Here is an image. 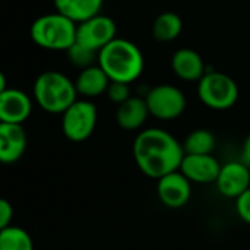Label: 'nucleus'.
<instances>
[{"label": "nucleus", "instance_id": "obj_1", "mask_svg": "<svg viewBox=\"0 0 250 250\" xmlns=\"http://www.w3.org/2000/svg\"><path fill=\"white\" fill-rule=\"evenodd\" d=\"M133 155L136 165L146 177L159 180L178 171L186 153L183 145L167 130L146 128L137 134Z\"/></svg>", "mask_w": 250, "mask_h": 250}, {"label": "nucleus", "instance_id": "obj_2", "mask_svg": "<svg viewBox=\"0 0 250 250\" xmlns=\"http://www.w3.org/2000/svg\"><path fill=\"white\" fill-rule=\"evenodd\" d=\"M99 66L110 83L131 84L145 69V58L140 49L124 39H115L97 55Z\"/></svg>", "mask_w": 250, "mask_h": 250}, {"label": "nucleus", "instance_id": "obj_3", "mask_svg": "<svg viewBox=\"0 0 250 250\" xmlns=\"http://www.w3.org/2000/svg\"><path fill=\"white\" fill-rule=\"evenodd\" d=\"M37 104L47 113H63L74 102H77V88L65 74L58 71H46L40 74L33 88Z\"/></svg>", "mask_w": 250, "mask_h": 250}, {"label": "nucleus", "instance_id": "obj_4", "mask_svg": "<svg viewBox=\"0 0 250 250\" xmlns=\"http://www.w3.org/2000/svg\"><path fill=\"white\" fill-rule=\"evenodd\" d=\"M31 39L47 50H68L77 40V25L59 12L47 14L33 22Z\"/></svg>", "mask_w": 250, "mask_h": 250}, {"label": "nucleus", "instance_id": "obj_5", "mask_svg": "<svg viewBox=\"0 0 250 250\" xmlns=\"http://www.w3.org/2000/svg\"><path fill=\"white\" fill-rule=\"evenodd\" d=\"M197 96L200 102L213 110H227L238 100V87L227 74L218 71H206L197 84Z\"/></svg>", "mask_w": 250, "mask_h": 250}, {"label": "nucleus", "instance_id": "obj_6", "mask_svg": "<svg viewBox=\"0 0 250 250\" xmlns=\"http://www.w3.org/2000/svg\"><path fill=\"white\" fill-rule=\"evenodd\" d=\"M97 124V107L93 102L83 99L74 102L62 113V131L74 143L87 140Z\"/></svg>", "mask_w": 250, "mask_h": 250}, {"label": "nucleus", "instance_id": "obj_7", "mask_svg": "<svg viewBox=\"0 0 250 250\" xmlns=\"http://www.w3.org/2000/svg\"><path fill=\"white\" fill-rule=\"evenodd\" d=\"M149 113L161 121H172L183 115L187 106L184 93L171 84H159L145 96Z\"/></svg>", "mask_w": 250, "mask_h": 250}, {"label": "nucleus", "instance_id": "obj_8", "mask_svg": "<svg viewBox=\"0 0 250 250\" xmlns=\"http://www.w3.org/2000/svg\"><path fill=\"white\" fill-rule=\"evenodd\" d=\"M116 25L109 17L97 15L77 25V43L99 53L116 37Z\"/></svg>", "mask_w": 250, "mask_h": 250}, {"label": "nucleus", "instance_id": "obj_9", "mask_svg": "<svg viewBox=\"0 0 250 250\" xmlns=\"http://www.w3.org/2000/svg\"><path fill=\"white\" fill-rule=\"evenodd\" d=\"M215 186L224 197L237 199L250 188V168L241 161L227 162L221 167Z\"/></svg>", "mask_w": 250, "mask_h": 250}, {"label": "nucleus", "instance_id": "obj_10", "mask_svg": "<svg viewBox=\"0 0 250 250\" xmlns=\"http://www.w3.org/2000/svg\"><path fill=\"white\" fill-rule=\"evenodd\" d=\"M158 197L164 206L171 209L183 208L191 197V183L178 171L158 180Z\"/></svg>", "mask_w": 250, "mask_h": 250}, {"label": "nucleus", "instance_id": "obj_11", "mask_svg": "<svg viewBox=\"0 0 250 250\" xmlns=\"http://www.w3.org/2000/svg\"><path fill=\"white\" fill-rule=\"evenodd\" d=\"M221 164L212 155H184L180 172L196 184H212L221 171Z\"/></svg>", "mask_w": 250, "mask_h": 250}, {"label": "nucleus", "instance_id": "obj_12", "mask_svg": "<svg viewBox=\"0 0 250 250\" xmlns=\"http://www.w3.org/2000/svg\"><path fill=\"white\" fill-rule=\"evenodd\" d=\"M33 112V102L18 88H6L0 94V122L22 125Z\"/></svg>", "mask_w": 250, "mask_h": 250}, {"label": "nucleus", "instance_id": "obj_13", "mask_svg": "<svg viewBox=\"0 0 250 250\" xmlns=\"http://www.w3.org/2000/svg\"><path fill=\"white\" fill-rule=\"evenodd\" d=\"M27 149V134L22 125L0 122V164H15Z\"/></svg>", "mask_w": 250, "mask_h": 250}, {"label": "nucleus", "instance_id": "obj_14", "mask_svg": "<svg viewBox=\"0 0 250 250\" xmlns=\"http://www.w3.org/2000/svg\"><path fill=\"white\" fill-rule=\"evenodd\" d=\"M149 109L145 97L131 96L127 102L118 106L115 119L116 124L125 131H136L140 130L146 124L149 118Z\"/></svg>", "mask_w": 250, "mask_h": 250}, {"label": "nucleus", "instance_id": "obj_15", "mask_svg": "<svg viewBox=\"0 0 250 250\" xmlns=\"http://www.w3.org/2000/svg\"><path fill=\"white\" fill-rule=\"evenodd\" d=\"M171 66L174 74L183 81H200L206 74L205 62L200 55L191 49H180L174 53Z\"/></svg>", "mask_w": 250, "mask_h": 250}, {"label": "nucleus", "instance_id": "obj_16", "mask_svg": "<svg viewBox=\"0 0 250 250\" xmlns=\"http://www.w3.org/2000/svg\"><path fill=\"white\" fill-rule=\"evenodd\" d=\"M109 84L110 80L99 65H93L90 68L81 69L80 75L75 80L77 93L85 97L87 100L93 97H99L103 93H106Z\"/></svg>", "mask_w": 250, "mask_h": 250}, {"label": "nucleus", "instance_id": "obj_17", "mask_svg": "<svg viewBox=\"0 0 250 250\" xmlns=\"http://www.w3.org/2000/svg\"><path fill=\"white\" fill-rule=\"evenodd\" d=\"M103 0H55L59 14L65 15L75 24H81L99 15Z\"/></svg>", "mask_w": 250, "mask_h": 250}, {"label": "nucleus", "instance_id": "obj_18", "mask_svg": "<svg viewBox=\"0 0 250 250\" xmlns=\"http://www.w3.org/2000/svg\"><path fill=\"white\" fill-rule=\"evenodd\" d=\"M181 30H183L181 18L177 14L165 12V14H161L155 20L152 33L158 42L167 43V42L175 40L181 34Z\"/></svg>", "mask_w": 250, "mask_h": 250}, {"label": "nucleus", "instance_id": "obj_19", "mask_svg": "<svg viewBox=\"0 0 250 250\" xmlns=\"http://www.w3.org/2000/svg\"><path fill=\"white\" fill-rule=\"evenodd\" d=\"M216 146V139L213 133L206 128H199L190 133L184 143L183 149L186 155H212Z\"/></svg>", "mask_w": 250, "mask_h": 250}, {"label": "nucleus", "instance_id": "obj_20", "mask_svg": "<svg viewBox=\"0 0 250 250\" xmlns=\"http://www.w3.org/2000/svg\"><path fill=\"white\" fill-rule=\"evenodd\" d=\"M0 250H34V241L24 228L11 225L0 231Z\"/></svg>", "mask_w": 250, "mask_h": 250}, {"label": "nucleus", "instance_id": "obj_21", "mask_svg": "<svg viewBox=\"0 0 250 250\" xmlns=\"http://www.w3.org/2000/svg\"><path fill=\"white\" fill-rule=\"evenodd\" d=\"M66 52H68V58H69L71 63L78 66V68H81V69L93 66V62L96 61V58L99 55V53H96V52H93V50L78 44L77 42Z\"/></svg>", "mask_w": 250, "mask_h": 250}, {"label": "nucleus", "instance_id": "obj_22", "mask_svg": "<svg viewBox=\"0 0 250 250\" xmlns=\"http://www.w3.org/2000/svg\"><path fill=\"white\" fill-rule=\"evenodd\" d=\"M106 93H107V97L118 106L131 97L130 84H124V83H110Z\"/></svg>", "mask_w": 250, "mask_h": 250}, {"label": "nucleus", "instance_id": "obj_23", "mask_svg": "<svg viewBox=\"0 0 250 250\" xmlns=\"http://www.w3.org/2000/svg\"><path fill=\"white\" fill-rule=\"evenodd\" d=\"M235 210L240 219L250 225V188L235 199Z\"/></svg>", "mask_w": 250, "mask_h": 250}, {"label": "nucleus", "instance_id": "obj_24", "mask_svg": "<svg viewBox=\"0 0 250 250\" xmlns=\"http://www.w3.org/2000/svg\"><path fill=\"white\" fill-rule=\"evenodd\" d=\"M14 218V208L9 200L0 197V231L11 227Z\"/></svg>", "mask_w": 250, "mask_h": 250}, {"label": "nucleus", "instance_id": "obj_25", "mask_svg": "<svg viewBox=\"0 0 250 250\" xmlns=\"http://www.w3.org/2000/svg\"><path fill=\"white\" fill-rule=\"evenodd\" d=\"M241 162L250 168V134L246 137L243 147H241Z\"/></svg>", "mask_w": 250, "mask_h": 250}, {"label": "nucleus", "instance_id": "obj_26", "mask_svg": "<svg viewBox=\"0 0 250 250\" xmlns=\"http://www.w3.org/2000/svg\"><path fill=\"white\" fill-rule=\"evenodd\" d=\"M6 88H8L6 87V77L2 71H0V94H2Z\"/></svg>", "mask_w": 250, "mask_h": 250}]
</instances>
